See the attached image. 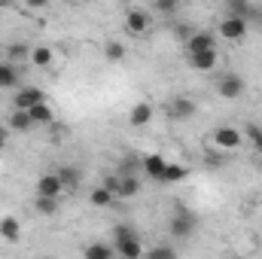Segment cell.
<instances>
[{"label": "cell", "mask_w": 262, "mask_h": 259, "mask_svg": "<svg viewBox=\"0 0 262 259\" xmlns=\"http://www.w3.org/2000/svg\"><path fill=\"white\" fill-rule=\"evenodd\" d=\"M198 229V217L186 207V204H177V210H174V217H171V223H168V232L174 235V238H192Z\"/></svg>", "instance_id": "cell-1"}, {"label": "cell", "mask_w": 262, "mask_h": 259, "mask_svg": "<svg viewBox=\"0 0 262 259\" xmlns=\"http://www.w3.org/2000/svg\"><path fill=\"white\" fill-rule=\"evenodd\" d=\"M244 89H247V82H244V76H238V73H223V76L216 79V95L226 98V101L241 98Z\"/></svg>", "instance_id": "cell-2"}, {"label": "cell", "mask_w": 262, "mask_h": 259, "mask_svg": "<svg viewBox=\"0 0 262 259\" xmlns=\"http://www.w3.org/2000/svg\"><path fill=\"white\" fill-rule=\"evenodd\" d=\"M220 37L223 40H232V43H241L247 37V18H238V15H226L220 21Z\"/></svg>", "instance_id": "cell-3"}, {"label": "cell", "mask_w": 262, "mask_h": 259, "mask_svg": "<svg viewBox=\"0 0 262 259\" xmlns=\"http://www.w3.org/2000/svg\"><path fill=\"white\" fill-rule=\"evenodd\" d=\"M210 137H213V146L216 149H238L244 143V131L232 128V125H220Z\"/></svg>", "instance_id": "cell-4"}, {"label": "cell", "mask_w": 262, "mask_h": 259, "mask_svg": "<svg viewBox=\"0 0 262 259\" xmlns=\"http://www.w3.org/2000/svg\"><path fill=\"white\" fill-rule=\"evenodd\" d=\"M149 21H152V15L146 9H128L125 12V31L131 37H143L149 31Z\"/></svg>", "instance_id": "cell-5"}, {"label": "cell", "mask_w": 262, "mask_h": 259, "mask_svg": "<svg viewBox=\"0 0 262 259\" xmlns=\"http://www.w3.org/2000/svg\"><path fill=\"white\" fill-rule=\"evenodd\" d=\"M168 113H171V119H180V122H186V119H192V116L198 113V104L192 101V98L180 95V98H174V101H171Z\"/></svg>", "instance_id": "cell-6"}, {"label": "cell", "mask_w": 262, "mask_h": 259, "mask_svg": "<svg viewBox=\"0 0 262 259\" xmlns=\"http://www.w3.org/2000/svg\"><path fill=\"white\" fill-rule=\"evenodd\" d=\"M152 116H156V107H152L149 101H137L128 113V125L131 128H143V125L152 122Z\"/></svg>", "instance_id": "cell-7"}, {"label": "cell", "mask_w": 262, "mask_h": 259, "mask_svg": "<svg viewBox=\"0 0 262 259\" xmlns=\"http://www.w3.org/2000/svg\"><path fill=\"white\" fill-rule=\"evenodd\" d=\"M113 250H116L119 256H125V259H137V256L146 253L137 235H128V238H122V241H113Z\"/></svg>", "instance_id": "cell-8"}, {"label": "cell", "mask_w": 262, "mask_h": 259, "mask_svg": "<svg viewBox=\"0 0 262 259\" xmlns=\"http://www.w3.org/2000/svg\"><path fill=\"white\" fill-rule=\"evenodd\" d=\"M40 101H46V98H43V92H40V89H34V85L18 89V92H15V98H12V104H15L18 110H31V107H34V104H40Z\"/></svg>", "instance_id": "cell-9"}, {"label": "cell", "mask_w": 262, "mask_h": 259, "mask_svg": "<svg viewBox=\"0 0 262 259\" xmlns=\"http://www.w3.org/2000/svg\"><path fill=\"white\" fill-rule=\"evenodd\" d=\"M220 61V55H216V49H204V52H189V64L201 70V73H207V70H213Z\"/></svg>", "instance_id": "cell-10"}, {"label": "cell", "mask_w": 262, "mask_h": 259, "mask_svg": "<svg viewBox=\"0 0 262 259\" xmlns=\"http://www.w3.org/2000/svg\"><path fill=\"white\" fill-rule=\"evenodd\" d=\"M61 192H64V183H61L58 174H43L37 180V195H55V198H61Z\"/></svg>", "instance_id": "cell-11"}, {"label": "cell", "mask_w": 262, "mask_h": 259, "mask_svg": "<svg viewBox=\"0 0 262 259\" xmlns=\"http://www.w3.org/2000/svg\"><path fill=\"white\" fill-rule=\"evenodd\" d=\"M165 165H168V159H165L162 153H149V156H143V171H146V174H149L152 180H159V183H162Z\"/></svg>", "instance_id": "cell-12"}, {"label": "cell", "mask_w": 262, "mask_h": 259, "mask_svg": "<svg viewBox=\"0 0 262 259\" xmlns=\"http://www.w3.org/2000/svg\"><path fill=\"white\" fill-rule=\"evenodd\" d=\"M186 49H189V52L216 49V40H213V34H207V31H192V37L186 40Z\"/></svg>", "instance_id": "cell-13"}, {"label": "cell", "mask_w": 262, "mask_h": 259, "mask_svg": "<svg viewBox=\"0 0 262 259\" xmlns=\"http://www.w3.org/2000/svg\"><path fill=\"white\" fill-rule=\"evenodd\" d=\"M28 113H31V119H34V125H49V122L55 119V110H52V107H49L46 101H40V104H34V107H31Z\"/></svg>", "instance_id": "cell-14"}, {"label": "cell", "mask_w": 262, "mask_h": 259, "mask_svg": "<svg viewBox=\"0 0 262 259\" xmlns=\"http://www.w3.org/2000/svg\"><path fill=\"white\" fill-rule=\"evenodd\" d=\"M0 238H6V241H18L21 238V223L15 220V217H3L0 220Z\"/></svg>", "instance_id": "cell-15"}, {"label": "cell", "mask_w": 262, "mask_h": 259, "mask_svg": "<svg viewBox=\"0 0 262 259\" xmlns=\"http://www.w3.org/2000/svg\"><path fill=\"white\" fill-rule=\"evenodd\" d=\"M9 131H31L34 128V119H31V113L28 110H18L15 107V113H9Z\"/></svg>", "instance_id": "cell-16"}, {"label": "cell", "mask_w": 262, "mask_h": 259, "mask_svg": "<svg viewBox=\"0 0 262 259\" xmlns=\"http://www.w3.org/2000/svg\"><path fill=\"white\" fill-rule=\"evenodd\" d=\"M186 165H180V162H168L165 165V174H162V183H180V180H186Z\"/></svg>", "instance_id": "cell-17"}, {"label": "cell", "mask_w": 262, "mask_h": 259, "mask_svg": "<svg viewBox=\"0 0 262 259\" xmlns=\"http://www.w3.org/2000/svg\"><path fill=\"white\" fill-rule=\"evenodd\" d=\"M34 207H37V213H43V217H55V213H58V198H55V195H37Z\"/></svg>", "instance_id": "cell-18"}, {"label": "cell", "mask_w": 262, "mask_h": 259, "mask_svg": "<svg viewBox=\"0 0 262 259\" xmlns=\"http://www.w3.org/2000/svg\"><path fill=\"white\" fill-rule=\"evenodd\" d=\"M140 192V180H137V174H125L122 180H119V198H134V195Z\"/></svg>", "instance_id": "cell-19"}, {"label": "cell", "mask_w": 262, "mask_h": 259, "mask_svg": "<svg viewBox=\"0 0 262 259\" xmlns=\"http://www.w3.org/2000/svg\"><path fill=\"white\" fill-rule=\"evenodd\" d=\"M113 198H116V195L110 192L104 183H101V186H95V189H92V195H89V201H92L95 207H110V204H113Z\"/></svg>", "instance_id": "cell-20"}, {"label": "cell", "mask_w": 262, "mask_h": 259, "mask_svg": "<svg viewBox=\"0 0 262 259\" xmlns=\"http://www.w3.org/2000/svg\"><path fill=\"white\" fill-rule=\"evenodd\" d=\"M31 61H34V67H49L55 61V52L49 46H37V49H31Z\"/></svg>", "instance_id": "cell-21"}, {"label": "cell", "mask_w": 262, "mask_h": 259, "mask_svg": "<svg viewBox=\"0 0 262 259\" xmlns=\"http://www.w3.org/2000/svg\"><path fill=\"white\" fill-rule=\"evenodd\" d=\"M15 82H18V73H15L12 61H0V89H12Z\"/></svg>", "instance_id": "cell-22"}, {"label": "cell", "mask_w": 262, "mask_h": 259, "mask_svg": "<svg viewBox=\"0 0 262 259\" xmlns=\"http://www.w3.org/2000/svg\"><path fill=\"white\" fill-rule=\"evenodd\" d=\"M113 253H116V250H113L110 244H89V247L82 250V256L85 259H110Z\"/></svg>", "instance_id": "cell-23"}, {"label": "cell", "mask_w": 262, "mask_h": 259, "mask_svg": "<svg viewBox=\"0 0 262 259\" xmlns=\"http://www.w3.org/2000/svg\"><path fill=\"white\" fill-rule=\"evenodd\" d=\"M104 58H107V61H122V58H125V46H122L119 40H107V43H104Z\"/></svg>", "instance_id": "cell-24"}, {"label": "cell", "mask_w": 262, "mask_h": 259, "mask_svg": "<svg viewBox=\"0 0 262 259\" xmlns=\"http://www.w3.org/2000/svg\"><path fill=\"white\" fill-rule=\"evenodd\" d=\"M55 174L61 177L64 189H76V186H79V171H76V168H70V165H64V168H58Z\"/></svg>", "instance_id": "cell-25"}, {"label": "cell", "mask_w": 262, "mask_h": 259, "mask_svg": "<svg viewBox=\"0 0 262 259\" xmlns=\"http://www.w3.org/2000/svg\"><path fill=\"white\" fill-rule=\"evenodd\" d=\"M247 12H250V0H226V15L247 18Z\"/></svg>", "instance_id": "cell-26"}, {"label": "cell", "mask_w": 262, "mask_h": 259, "mask_svg": "<svg viewBox=\"0 0 262 259\" xmlns=\"http://www.w3.org/2000/svg\"><path fill=\"white\" fill-rule=\"evenodd\" d=\"M137 171H143V159H137V156H125L122 162H119V174L125 177V174H137Z\"/></svg>", "instance_id": "cell-27"}, {"label": "cell", "mask_w": 262, "mask_h": 259, "mask_svg": "<svg viewBox=\"0 0 262 259\" xmlns=\"http://www.w3.org/2000/svg\"><path fill=\"white\" fill-rule=\"evenodd\" d=\"M149 256H152V259H174V256H177V250L162 244V247H152V250H149Z\"/></svg>", "instance_id": "cell-28"}, {"label": "cell", "mask_w": 262, "mask_h": 259, "mask_svg": "<svg viewBox=\"0 0 262 259\" xmlns=\"http://www.w3.org/2000/svg\"><path fill=\"white\" fill-rule=\"evenodd\" d=\"M110 235H113V241H122V238H128V235H137V232H134L131 226H125V223H119V226H113V232H110Z\"/></svg>", "instance_id": "cell-29"}, {"label": "cell", "mask_w": 262, "mask_h": 259, "mask_svg": "<svg viewBox=\"0 0 262 259\" xmlns=\"http://www.w3.org/2000/svg\"><path fill=\"white\" fill-rule=\"evenodd\" d=\"M244 137H250V140H253V146L262 153V128H259V125H250V128L244 131Z\"/></svg>", "instance_id": "cell-30"}, {"label": "cell", "mask_w": 262, "mask_h": 259, "mask_svg": "<svg viewBox=\"0 0 262 259\" xmlns=\"http://www.w3.org/2000/svg\"><path fill=\"white\" fill-rule=\"evenodd\" d=\"M6 52H9V61H18V58H25V55H31V52H28V49H25L21 43H12V46H9Z\"/></svg>", "instance_id": "cell-31"}, {"label": "cell", "mask_w": 262, "mask_h": 259, "mask_svg": "<svg viewBox=\"0 0 262 259\" xmlns=\"http://www.w3.org/2000/svg\"><path fill=\"white\" fill-rule=\"evenodd\" d=\"M152 6H156L159 12H174L180 3H177V0H152Z\"/></svg>", "instance_id": "cell-32"}, {"label": "cell", "mask_w": 262, "mask_h": 259, "mask_svg": "<svg viewBox=\"0 0 262 259\" xmlns=\"http://www.w3.org/2000/svg\"><path fill=\"white\" fill-rule=\"evenodd\" d=\"M119 180H122V174H110V177H104V186L116 195V192H119Z\"/></svg>", "instance_id": "cell-33"}, {"label": "cell", "mask_w": 262, "mask_h": 259, "mask_svg": "<svg viewBox=\"0 0 262 259\" xmlns=\"http://www.w3.org/2000/svg\"><path fill=\"white\" fill-rule=\"evenodd\" d=\"M177 37H180V40H189V37H192V28L180 25V28H177Z\"/></svg>", "instance_id": "cell-34"}, {"label": "cell", "mask_w": 262, "mask_h": 259, "mask_svg": "<svg viewBox=\"0 0 262 259\" xmlns=\"http://www.w3.org/2000/svg\"><path fill=\"white\" fill-rule=\"evenodd\" d=\"M25 3H28L31 9H46V6H49V0H25Z\"/></svg>", "instance_id": "cell-35"}, {"label": "cell", "mask_w": 262, "mask_h": 259, "mask_svg": "<svg viewBox=\"0 0 262 259\" xmlns=\"http://www.w3.org/2000/svg\"><path fill=\"white\" fill-rule=\"evenodd\" d=\"M9 3H12V0H0V9H3V6H9Z\"/></svg>", "instance_id": "cell-36"}, {"label": "cell", "mask_w": 262, "mask_h": 259, "mask_svg": "<svg viewBox=\"0 0 262 259\" xmlns=\"http://www.w3.org/2000/svg\"><path fill=\"white\" fill-rule=\"evenodd\" d=\"M3 143H6V137H3V131H0V149H3Z\"/></svg>", "instance_id": "cell-37"}, {"label": "cell", "mask_w": 262, "mask_h": 259, "mask_svg": "<svg viewBox=\"0 0 262 259\" xmlns=\"http://www.w3.org/2000/svg\"><path fill=\"white\" fill-rule=\"evenodd\" d=\"M259 171H262V159H259Z\"/></svg>", "instance_id": "cell-38"}, {"label": "cell", "mask_w": 262, "mask_h": 259, "mask_svg": "<svg viewBox=\"0 0 262 259\" xmlns=\"http://www.w3.org/2000/svg\"><path fill=\"white\" fill-rule=\"evenodd\" d=\"M177 3H180V0H177Z\"/></svg>", "instance_id": "cell-39"}]
</instances>
